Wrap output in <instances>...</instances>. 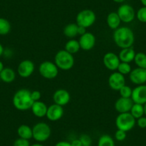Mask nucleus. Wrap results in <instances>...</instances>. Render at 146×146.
Segmentation results:
<instances>
[{
	"label": "nucleus",
	"instance_id": "obj_14",
	"mask_svg": "<svg viewBox=\"0 0 146 146\" xmlns=\"http://www.w3.org/2000/svg\"><path fill=\"white\" fill-rule=\"evenodd\" d=\"M120 60L118 55L113 52H108L103 57V64L108 70L115 71L117 70Z\"/></svg>",
	"mask_w": 146,
	"mask_h": 146
},
{
	"label": "nucleus",
	"instance_id": "obj_4",
	"mask_svg": "<svg viewBox=\"0 0 146 146\" xmlns=\"http://www.w3.org/2000/svg\"><path fill=\"white\" fill-rule=\"evenodd\" d=\"M51 133V128L48 124L40 122L36 123L32 127V138L38 143H43L50 138Z\"/></svg>",
	"mask_w": 146,
	"mask_h": 146
},
{
	"label": "nucleus",
	"instance_id": "obj_31",
	"mask_svg": "<svg viewBox=\"0 0 146 146\" xmlns=\"http://www.w3.org/2000/svg\"><path fill=\"white\" fill-rule=\"evenodd\" d=\"M136 17L142 23H146V7H143L137 10Z\"/></svg>",
	"mask_w": 146,
	"mask_h": 146
},
{
	"label": "nucleus",
	"instance_id": "obj_29",
	"mask_svg": "<svg viewBox=\"0 0 146 146\" xmlns=\"http://www.w3.org/2000/svg\"><path fill=\"white\" fill-rule=\"evenodd\" d=\"M117 70L119 73H120V74H122V75H123L125 76V75L130 74L132 69L130 63L122 62H120Z\"/></svg>",
	"mask_w": 146,
	"mask_h": 146
},
{
	"label": "nucleus",
	"instance_id": "obj_40",
	"mask_svg": "<svg viewBox=\"0 0 146 146\" xmlns=\"http://www.w3.org/2000/svg\"><path fill=\"white\" fill-rule=\"evenodd\" d=\"M4 52H5V50H4L3 46H2V44L0 43V57H2V54H4Z\"/></svg>",
	"mask_w": 146,
	"mask_h": 146
},
{
	"label": "nucleus",
	"instance_id": "obj_2",
	"mask_svg": "<svg viewBox=\"0 0 146 146\" xmlns=\"http://www.w3.org/2000/svg\"><path fill=\"white\" fill-rule=\"evenodd\" d=\"M12 103L14 107L20 111L31 110L34 103L31 98V91L25 88L17 90L12 98Z\"/></svg>",
	"mask_w": 146,
	"mask_h": 146
},
{
	"label": "nucleus",
	"instance_id": "obj_24",
	"mask_svg": "<svg viewBox=\"0 0 146 146\" xmlns=\"http://www.w3.org/2000/svg\"><path fill=\"white\" fill-rule=\"evenodd\" d=\"M64 50L72 54L78 53L80 50L79 42H78V40H74V39L68 40L64 45Z\"/></svg>",
	"mask_w": 146,
	"mask_h": 146
},
{
	"label": "nucleus",
	"instance_id": "obj_36",
	"mask_svg": "<svg viewBox=\"0 0 146 146\" xmlns=\"http://www.w3.org/2000/svg\"><path fill=\"white\" fill-rule=\"evenodd\" d=\"M137 126L140 128H145L146 127V117H141L140 118L137 119L136 121Z\"/></svg>",
	"mask_w": 146,
	"mask_h": 146
},
{
	"label": "nucleus",
	"instance_id": "obj_16",
	"mask_svg": "<svg viewBox=\"0 0 146 146\" xmlns=\"http://www.w3.org/2000/svg\"><path fill=\"white\" fill-rule=\"evenodd\" d=\"M133 104L134 102L132 100L131 98H125L120 97L116 100L115 103V108L116 111L119 113H129Z\"/></svg>",
	"mask_w": 146,
	"mask_h": 146
},
{
	"label": "nucleus",
	"instance_id": "obj_32",
	"mask_svg": "<svg viewBox=\"0 0 146 146\" xmlns=\"http://www.w3.org/2000/svg\"><path fill=\"white\" fill-rule=\"evenodd\" d=\"M82 143V146H91L92 145V138L90 136L87 134H83L79 137Z\"/></svg>",
	"mask_w": 146,
	"mask_h": 146
},
{
	"label": "nucleus",
	"instance_id": "obj_3",
	"mask_svg": "<svg viewBox=\"0 0 146 146\" xmlns=\"http://www.w3.org/2000/svg\"><path fill=\"white\" fill-rule=\"evenodd\" d=\"M54 64L58 69L62 70H71L75 64V59L72 54L67 52L66 50H59L54 56Z\"/></svg>",
	"mask_w": 146,
	"mask_h": 146
},
{
	"label": "nucleus",
	"instance_id": "obj_9",
	"mask_svg": "<svg viewBox=\"0 0 146 146\" xmlns=\"http://www.w3.org/2000/svg\"><path fill=\"white\" fill-rule=\"evenodd\" d=\"M35 67V64L32 60H22L17 67L18 75L22 78H29L33 74Z\"/></svg>",
	"mask_w": 146,
	"mask_h": 146
},
{
	"label": "nucleus",
	"instance_id": "obj_30",
	"mask_svg": "<svg viewBox=\"0 0 146 146\" xmlns=\"http://www.w3.org/2000/svg\"><path fill=\"white\" fill-rule=\"evenodd\" d=\"M119 92H120V95L121 98H131L133 89L130 86H127V85H125L124 86H123L119 90Z\"/></svg>",
	"mask_w": 146,
	"mask_h": 146
},
{
	"label": "nucleus",
	"instance_id": "obj_12",
	"mask_svg": "<svg viewBox=\"0 0 146 146\" xmlns=\"http://www.w3.org/2000/svg\"><path fill=\"white\" fill-rule=\"evenodd\" d=\"M129 78L135 85H144L146 82V69L137 67L131 70Z\"/></svg>",
	"mask_w": 146,
	"mask_h": 146
},
{
	"label": "nucleus",
	"instance_id": "obj_22",
	"mask_svg": "<svg viewBox=\"0 0 146 146\" xmlns=\"http://www.w3.org/2000/svg\"><path fill=\"white\" fill-rule=\"evenodd\" d=\"M64 36L73 39L78 35V25L76 23H70L66 25L63 29Z\"/></svg>",
	"mask_w": 146,
	"mask_h": 146
},
{
	"label": "nucleus",
	"instance_id": "obj_8",
	"mask_svg": "<svg viewBox=\"0 0 146 146\" xmlns=\"http://www.w3.org/2000/svg\"><path fill=\"white\" fill-rule=\"evenodd\" d=\"M117 13L121 22L124 23H130L135 17V12L132 6L127 4H124L119 7Z\"/></svg>",
	"mask_w": 146,
	"mask_h": 146
},
{
	"label": "nucleus",
	"instance_id": "obj_18",
	"mask_svg": "<svg viewBox=\"0 0 146 146\" xmlns=\"http://www.w3.org/2000/svg\"><path fill=\"white\" fill-rule=\"evenodd\" d=\"M47 108L48 107L47 106V105L44 102H42L41 100H39L34 102L33 105L31 108V110H32L34 115L36 116V117H43L46 116Z\"/></svg>",
	"mask_w": 146,
	"mask_h": 146
},
{
	"label": "nucleus",
	"instance_id": "obj_42",
	"mask_svg": "<svg viewBox=\"0 0 146 146\" xmlns=\"http://www.w3.org/2000/svg\"><path fill=\"white\" fill-rule=\"evenodd\" d=\"M113 2H116V3H123L124 2L125 0H113Z\"/></svg>",
	"mask_w": 146,
	"mask_h": 146
},
{
	"label": "nucleus",
	"instance_id": "obj_35",
	"mask_svg": "<svg viewBox=\"0 0 146 146\" xmlns=\"http://www.w3.org/2000/svg\"><path fill=\"white\" fill-rule=\"evenodd\" d=\"M31 98L34 102L39 101L41 99V92L39 90H34L31 92Z\"/></svg>",
	"mask_w": 146,
	"mask_h": 146
},
{
	"label": "nucleus",
	"instance_id": "obj_39",
	"mask_svg": "<svg viewBox=\"0 0 146 146\" xmlns=\"http://www.w3.org/2000/svg\"><path fill=\"white\" fill-rule=\"evenodd\" d=\"M87 32L86 31V28L85 27H82L80 26H78V35H82L84 34Z\"/></svg>",
	"mask_w": 146,
	"mask_h": 146
},
{
	"label": "nucleus",
	"instance_id": "obj_43",
	"mask_svg": "<svg viewBox=\"0 0 146 146\" xmlns=\"http://www.w3.org/2000/svg\"><path fill=\"white\" fill-rule=\"evenodd\" d=\"M30 146H44L43 145H42L41 143H35L33 145H30Z\"/></svg>",
	"mask_w": 146,
	"mask_h": 146
},
{
	"label": "nucleus",
	"instance_id": "obj_20",
	"mask_svg": "<svg viewBox=\"0 0 146 146\" xmlns=\"http://www.w3.org/2000/svg\"><path fill=\"white\" fill-rule=\"evenodd\" d=\"M16 79V72L10 67H5L0 72V80L5 83H11Z\"/></svg>",
	"mask_w": 146,
	"mask_h": 146
},
{
	"label": "nucleus",
	"instance_id": "obj_21",
	"mask_svg": "<svg viewBox=\"0 0 146 146\" xmlns=\"http://www.w3.org/2000/svg\"><path fill=\"white\" fill-rule=\"evenodd\" d=\"M121 20L117 12H110L107 17V24L111 29L115 30L120 27Z\"/></svg>",
	"mask_w": 146,
	"mask_h": 146
},
{
	"label": "nucleus",
	"instance_id": "obj_25",
	"mask_svg": "<svg viewBox=\"0 0 146 146\" xmlns=\"http://www.w3.org/2000/svg\"><path fill=\"white\" fill-rule=\"evenodd\" d=\"M130 114L133 115L135 120L140 118V117H143L144 115V109H143V105H140V104L134 103L133 107H132L131 110L130 111Z\"/></svg>",
	"mask_w": 146,
	"mask_h": 146
},
{
	"label": "nucleus",
	"instance_id": "obj_26",
	"mask_svg": "<svg viewBox=\"0 0 146 146\" xmlns=\"http://www.w3.org/2000/svg\"><path fill=\"white\" fill-rule=\"evenodd\" d=\"M98 146H115L113 137L109 135H102L98 140Z\"/></svg>",
	"mask_w": 146,
	"mask_h": 146
},
{
	"label": "nucleus",
	"instance_id": "obj_38",
	"mask_svg": "<svg viewBox=\"0 0 146 146\" xmlns=\"http://www.w3.org/2000/svg\"><path fill=\"white\" fill-rule=\"evenodd\" d=\"M54 146H72L71 143L67 141H60L57 143Z\"/></svg>",
	"mask_w": 146,
	"mask_h": 146
},
{
	"label": "nucleus",
	"instance_id": "obj_41",
	"mask_svg": "<svg viewBox=\"0 0 146 146\" xmlns=\"http://www.w3.org/2000/svg\"><path fill=\"white\" fill-rule=\"evenodd\" d=\"M4 68H5V67H4V64L2 63V61H0V72L3 70Z\"/></svg>",
	"mask_w": 146,
	"mask_h": 146
},
{
	"label": "nucleus",
	"instance_id": "obj_6",
	"mask_svg": "<svg viewBox=\"0 0 146 146\" xmlns=\"http://www.w3.org/2000/svg\"><path fill=\"white\" fill-rule=\"evenodd\" d=\"M96 21L95 13L91 9H83L77 15L76 24L78 26L88 28L94 25Z\"/></svg>",
	"mask_w": 146,
	"mask_h": 146
},
{
	"label": "nucleus",
	"instance_id": "obj_23",
	"mask_svg": "<svg viewBox=\"0 0 146 146\" xmlns=\"http://www.w3.org/2000/svg\"><path fill=\"white\" fill-rule=\"evenodd\" d=\"M17 134L19 137L29 140L32 138V127H29L27 125H21L17 129Z\"/></svg>",
	"mask_w": 146,
	"mask_h": 146
},
{
	"label": "nucleus",
	"instance_id": "obj_34",
	"mask_svg": "<svg viewBox=\"0 0 146 146\" xmlns=\"http://www.w3.org/2000/svg\"><path fill=\"white\" fill-rule=\"evenodd\" d=\"M13 146H30L29 140L19 137L14 142Z\"/></svg>",
	"mask_w": 146,
	"mask_h": 146
},
{
	"label": "nucleus",
	"instance_id": "obj_1",
	"mask_svg": "<svg viewBox=\"0 0 146 146\" xmlns=\"http://www.w3.org/2000/svg\"><path fill=\"white\" fill-rule=\"evenodd\" d=\"M114 42L120 49L132 47L135 41L133 30L127 27H119L113 35Z\"/></svg>",
	"mask_w": 146,
	"mask_h": 146
},
{
	"label": "nucleus",
	"instance_id": "obj_15",
	"mask_svg": "<svg viewBox=\"0 0 146 146\" xmlns=\"http://www.w3.org/2000/svg\"><path fill=\"white\" fill-rule=\"evenodd\" d=\"M131 99L134 103L140 105L146 103V85H137L136 88L133 89Z\"/></svg>",
	"mask_w": 146,
	"mask_h": 146
},
{
	"label": "nucleus",
	"instance_id": "obj_11",
	"mask_svg": "<svg viewBox=\"0 0 146 146\" xmlns=\"http://www.w3.org/2000/svg\"><path fill=\"white\" fill-rule=\"evenodd\" d=\"M108 85L112 90L119 91V90L125 85V76L118 72L112 73L108 78Z\"/></svg>",
	"mask_w": 146,
	"mask_h": 146
},
{
	"label": "nucleus",
	"instance_id": "obj_33",
	"mask_svg": "<svg viewBox=\"0 0 146 146\" xmlns=\"http://www.w3.org/2000/svg\"><path fill=\"white\" fill-rule=\"evenodd\" d=\"M126 137H127V133L123 131V130H118V129H117V130L115 132V140H117V141H123V140H125Z\"/></svg>",
	"mask_w": 146,
	"mask_h": 146
},
{
	"label": "nucleus",
	"instance_id": "obj_28",
	"mask_svg": "<svg viewBox=\"0 0 146 146\" xmlns=\"http://www.w3.org/2000/svg\"><path fill=\"white\" fill-rule=\"evenodd\" d=\"M134 62L137 67L146 69V54L143 52L136 53Z\"/></svg>",
	"mask_w": 146,
	"mask_h": 146
},
{
	"label": "nucleus",
	"instance_id": "obj_37",
	"mask_svg": "<svg viewBox=\"0 0 146 146\" xmlns=\"http://www.w3.org/2000/svg\"><path fill=\"white\" fill-rule=\"evenodd\" d=\"M70 143H71L72 146H82V143L79 138L73 140Z\"/></svg>",
	"mask_w": 146,
	"mask_h": 146
},
{
	"label": "nucleus",
	"instance_id": "obj_19",
	"mask_svg": "<svg viewBox=\"0 0 146 146\" xmlns=\"http://www.w3.org/2000/svg\"><path fill=\"white\" fill-rule=\"evenodd\" d=\"M135 54V52L133 47H128V48L121 49L119 52L118 57L122 62L130 63L131 62L134 61Z\"/></svg>",
	"mask_w": 146,
	"mask_h": 146
},
{
	"label": "nucleus",
	"instance_id": "obj_46",
	"mask_svg": "<svg viewBox=\"0 0 146 146\" xmlns=\"http://www.w3.org/2000/svg\"></svg>",
	"mask_w": 146,
	"mask_h": 146
},
{
	"label": "nucleus",
	"instance_id": "obj_10",
	"mask_svg": "<svg viewBox=\"0 0 146 146\" xmlns=\"http://www.w3.org/2000/svg\"><path fill=\"white\" fill-rule=\"evenodd\" d=\"M78 42L80 46V49L85 51H90L95 47L96 38L93 34L87 32L84 35H81Z\"/></svg>",
	"mask_w": 146,
	"mask_h": 146
},
{
	"label": "nucleus",
	"instance_id": "obj_5",
	"mask_svg": "<svg viewBox=\"0 0 146 146\" xmlns=\"http://www.w3.org/2000/svg\"><path fill=\"white\" fill-rule=\"evenodd\" d=\"M136 124V120L129 113H119L115 119V125L118 130L128 132L135 127Z\"/></svg>",
	"mask_w": 146,
	"mask_h": 146
},
{
	"label": "nucleus",
	"instance_id": "obj_44",
	"mask_svg": "<svg viewBox=\"0 0 146 146\" xmlns=\"http://www.w3.org/2000/svg\"><path fill=\"white\" fill-rule=\"evenodd\" d=\"M140 2H141L143 7H146V0H140Z\"/></svg>",
	"mask_w": 146,
	"mask_h": 146
},
{
	"label": "nucleus",
	"instance_id": "obj_27",
	"mask_svg": "<svg viewBox=\"0 0 146 146\" xmlns=\"http://www.w3.org/2000/svg\"><path fill=\"white\" fill-rule=\"evenodd\" d=\"M11 31V24L5 18L0 17V35H7Z\"/></svg>",
	"mask_w": 146,
	"mask_h": 146
},
{
	"label": "nucleus",
	"instance_id": "obj_13",
	"mask_svg": "<svg viewBox=\"0 0 146 146\" xmlns=\"http://www.w3.org/2000/svg\"><path fill=\"white\" fill-rule=\"evenodd\" d=\"M64 115V109L62 106L54 103L47 108L46 117L49 120L52 122L57 121L62 117Z\"/></svg>",
	"mask_w": 146,
	"mask_h": 146
},
{
	"label": "nucleus",
	"instance_id": "obj_7",
	"mask_svg": "<svg viewBox=\"0 0 146 146\" xmlns=\"http://www.w3.org/2000/svg\"><path fill=\"white\" fill-rule=\"evenodd\" d=\"M39 72L41 76L45 79L53 80L58 75L59 69L54 62L44 61L40 64Z\"/></svg>",
	"mask_w": 146,
	"mask_h": 146
},
{
	"label": "nucleus",
	"instance_id": "obj_17",
	"mask_svg": "<svg viewBox=\"0 0 146 146\" xmlns=\"http://www.w3.org/2000/svg\"><path fill=\"white\" fill-rule=\"evenodd\" d=\"M52 98L54 103L63 107L67 105L70 102V95L66 90L59 89L54 92Z\"/></svg>",
	"mask_w": 146,
	"mask_h": 146
},
{
	"label": "nucleus",
	"instance_id": "obj_45",
	"mask_svg": "<svg viewBox=\"0 0 146 146\" xmlns=\"http://www.w3.org/2000/svg\"><path fill=\"white\" fill-rule=\"evenodd\" d=\"M143 109H144V115H146V103H145L143 105Z\"/></svg>",
	"mask_w": 146,
	"mask_h": 146
}]
</instances>
